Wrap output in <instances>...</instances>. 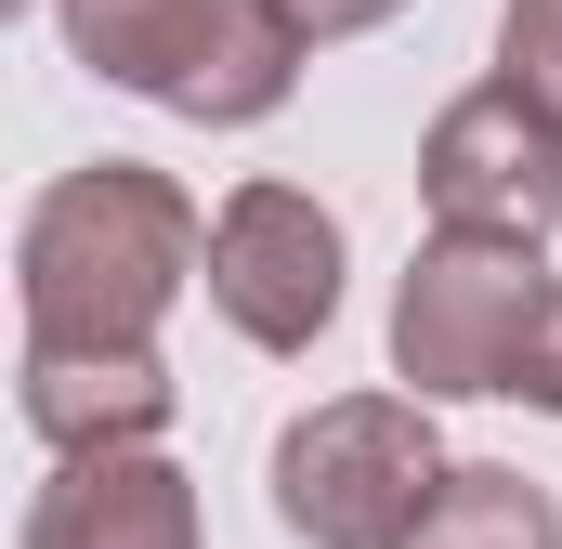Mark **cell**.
<instances>
[{"label":"cell","mask_w":562,"mask_h":549,"mask_svg":"<svg viewBox=\"0 0 562 549\" xmlns=\"http://www.w3.org/2000/svg\"><path fill=\"white\" fill-rule=\"evenodd\" d=\"M210 274V210L157 170V157H79L26 197L13 236V301L26 340H119L157 354V314Z\"/></svg>","instance_id":"cell-1"},{"label":"cell","mask_w":562,"mask_h":549,"mask_svg":"<svg viewBox=\"0 0 562 549\" xmlns=\"http://www.w3.org/2000/svg\"><path fill=\"white\" fill-rule=\"evenodd\" d=\"M53 26L105 92H144L157 119L196 132H262L314 53L276 0H53Z\"/></svg>","instance_id":"cell-2"},{"label":"cell","mask_w":562,"mask_h":549,"mask_svg":"<svg viewBox=\"0 0 562 549\" xmlns=\"http://www.w3.org/2000/svg\"><path fill=\"white\" fill-rule=\"evenodd\" d=\"M445 432L419 393H327L276 432V524L301 549H419L431 497H445Z\"/></svg>","instance_id":"cell-3"},{"label":"cell","mask_w":562,"mask_h":549,"mask_svg":"<svg viewBox=\"0 0 562 549\" xmlns=\"http://www.w3.org/2000/svg\"><path fill=\"white\" fill-rule=\"evenodd\" d=\"M562 274L537 249H497V236H419V262L393 288V380L419 406H471V393H510L524 367V327L550 314Z\"/></svg>","instance_id":"cell-4"},{"label":"cell","mask_w":562,"mask_h":549,"mask_svg":"<svg viewBox=\"0 0 562 549\" xmlns=\"http://www.w3.org/2000/svg\"><path fill=\"white\" fill-rule=\"evenodd\" d=\"M340 274H353V236L314 183H236L210 210V314L249 354H314L340 327Z\"/></svg>","instance_id":"cell-5"},{"label":"cell","mask_w":562,"mask_h":549,"mask_svg":"<svg viewBox=\"0 0 562 549\" xmlns=\"http://www.w3.org/2000/svg\"><path fill=\"white\" fill-rule=\"evenodd\" d=\"M419 210H431V236L550 249V236H562V119L524 105L510 79L458 92V105L419 132Z\"/></svg>","instance_id":"cell-6"},{"label":"cell","mask_w":562,"mask_h":549,"mask_svg":"<svg viewBox=\"0 0 562 549\" xmlns=\"http://www.w3.org/2000/svg\"><path fill=\"white\" fill-rule=\"evenodd\" d=\"M13 406H26V432L66 471V458H144V445H170V406L183 393H170L157 354H119V340H26Z\"/></svg>","instance_id":"cell-7"},{"label":"cell","mask_w":562,"mask_h":549,"mask_svg":"<svg viewBox=\"0 0 562 549\" xmlns=\"http://www.w3.org/2000/svg\"><path fill=\"white\" fill-rule=\"evenodd\" d=\"M13 549H210V511H196V471L170 445H144V458H66L26 497V537Z\"/></svg>","instance_id":"cell-8"},{"label":"cell","mask_w":562,"mask_h":549,"mask_svg":"<svg viewBox=\"0 0 562 549\" xmlns=\"http://www.w3.org/2000/svg\"><path fill=\"white\" fill-rule=\"evenodd\" d=\"M419 549H562V511L550 484H524L510 458H458L445 471V497H431Z\"/></svg>","instance_id":"cell-9"},{"label":"cell","mask_w":562,"mask_h":549,"mask_svg":"<svg viewBox=\"0 0 562 549\" xmlns=\"http://www.w3.org/2000/svg\"><path fill=\"white\" fill-rule=\"evenodd\" d=\"M497 79L562 119V0H510V13H497Z\"/></svg>","instance_id":"cell-10"},{"label":"cell","mask_w":562,"mask_h":549,"mask_svg":"<svg viewBox=\"0 0 562 549\" xmlns=\"http://www.w3.org/2000/svg\"><path fill=\"white\" fill-rule=\"evenodd\" d=\"M510 393H524L537 418H562V288H550V314L524 327V367H510Z\"/></svg>","instance_id":"cell-11"},{"label":"cell","mask_w":562,"mask_h":549,"mask_svg":"<svg viewBox=\"0 0 562 549\" xmlns=\"http://www.w3.org/2000/svg\"><path fill=\"white\" fill-rule=\"evenodd\" d=\"M276 13L301 26V40H314V53H327V40H367V26H393L406 0H276Z\"/></svg>","instance_id":"cell-12"}]
</instances>
